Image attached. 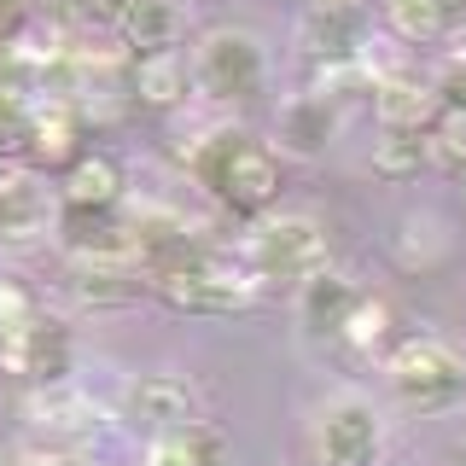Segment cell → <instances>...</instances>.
Returning a JSON list of instances; mask_svg holds the SVG:
<instances>
[{"label": "cell", "instance_id": "23", "mask_svg": "<svg viewBox=\"0 0 466 466\" xmlns=\"http://www.w3.org/2000/svg\"><path fill=\"white\" fill-rule=\"evenodd\" d=\"M426 157L449 175H466V116L437 111V123L426 128Z\"/></svg>", "mask_w": 466, "mask_h": 466}, {"label": "cell", "instance_id": "28", "mask_svg": "<svg viewBox=\"0 0 466 466\" xmlns=\"http://www.w3.org/2000/svg\"><path fill=\"white\" fill-rule=\"evenodd\" d=\"M29 29V0H0V47H12Z\"/></svg>", "mask_w": 466, "mask_h": 466}, {"label": "cell", "instance_id": "9", "mask_svg": "<svg viewBox=\"0 0 466 466\" xmlns=\"http://www.w3.org/2000/svg\"><path fill=\"white\" fill-rule=\"evenodd\" d=\"M298 47L309 65H350L368 47V18L361 6H309L298 18Z\"/></svg>", "mask_w": 466, "mask_h": 466}, {"label": "cell", "instance_id": "26", "mask_svg": "<svg viewBox=\"0 0 466 466\" xmlns=\"http://www.w3.org/2000/svg\"><path fill=\"white\" fill-rule=\"evenodd\" d=\"M24 123H29V99L12 82H0V152H6L12 140H24Z\"/></svg>", "mask_w": 466, "mask_h": 466}, {"label": "cell", "instance_id": "17", "mask_svg": "<svg viewBox=\"0 0 466 466\" xmlns=\"http://www.w3.org/2000/svg\"><path fill=\"white\" fill-rule=\"evenodd\" d=\"M402 41H449L466 29V0H385Z\"/></svg>", "mask_w": 466, "mask_h": 466}, {"label": "cell", "instance_id": "18", "mask_svg": "<svg viewBox=\"0 0 466 466\" xmlns=\"http://www.w3.org/2000/svg\"><path fill=\"white\" fill-rule=\"evenodd\" d=\"M193 94V70H187L181 53H152V58H135V99L152 111H175L187 106Z\"/></svg>", "mask_w": 466, "mask_h": 466}, {"label": "cell", "instance_id": "24", "mask_svg": "<svg viewBox=\"0 0 466 466\" xmlns=\"http://www.w3.org/2000/svg\"><path fill=\"white\" fill-rule=\"evenodd\" d=\"M29 320H41V298L24 280H0V339L24 332Z\"/></svg>", "mask_w": 466, "mask_h": 466}, {"label": "cell", "instance_id": "22", "mask_svg": "<svg viewBox=\"0 0 466 466\" xmlns=\"http://www.w3.org/2000/svg\"><path fill=\"white\" fill-rule=\"evenodd\" d=\"M47 222H53V210L35 187L0 198V239H35V233H47Z\"/></svg>", "mask_w": 466, "mask_h": 466}, {"label": "cell", "instance_id": "27", "mask_svg": "<svg viewBox=\"0 0 466 466\" xmlns=\"http://www.w3.org/2000/svg\"><path fill=\"white\" fill-rule=\"evenodd\" d=\"M128 6H135V0H76V18L82 24H106V29H116L128 18Z\"/></svg>", "mask_w": 466, "mask_h": 466}, {"label": "cell", "instance_id": "19", "mask_svg": "<svg viewBox=\"0 0 466 466\" xmlns=\"http://www.w3.org/2000/svg\"><path fill=\"white\" fill-rule=\"evenodd\" d=\"M116 29H123V41L135 47V58L175 53V41H181V6H175V0H135Z\"/></svg>", "mask_w": 466, "mask_h": 466}, {"label": "cell", "instance_id": "3", "mask_svg": "<svg viewBox=\"0 0 466 466\" xmlns=\"http://www.w3.org/2000/svg\"><path fill=\"white\" fill-rule=\"evenodd\" d=\"M385 379L414 414H443L466 402V361L443 339H402L385 361Z\"/></svg>", "mask_w": 466, "mask_h": 466}, {"label": "cell", "instance_id": "7", "mask_svg": "<svg viewBox=\"0 0 466 466\" xmlns=\"http://www.w3.org/2000/svg\"><path fill=\"white\" fill-rule=\"evenodd\" d=\"M70 361H76V344H70V327L53 315L29 320L24 332H12V339H0V368L18 373L24 385L47 390V385H65L70 379Z\"/></svg>", "mask_w": 466, "mask_h": 466}, {"label": "cell", "instance_id": "10", "mask_svg": "<svg viewBox=\"0 0 466 466\" xmlns=\"http://www.w3.org/2000/svg\"><path fill=\"white\" fill-rule=\"evenodd\" d=\"M123 414L146 431H169L198 420V390L187 385L181 373H140L135 385L123 390Z\"/></svg>", "mask_w": 466, "mask_h": 466}, {"label": "cell", "instance_id": "15", "mask_svg": "<svg viewBox=\"0 0 466 466\" xmlns=\"http://www.w3.org/2000/svg\"><path fill=\"white\" fill-rule=\"evenodd\" d=\"M123 198V164L111 152H82L65 169V210H116Z\"/></svg>", "mask_w": 466, "mask_h": 466}, {"label": "cell", "instance_id": "21", "mask_svg": "<svg viewBox=\"0 0 466 466\" xmlns=\"http://www.w3.org/2000/svg\"><path fill=\"white\" fill-rule=\"evenodd\" d=\"M339 339L350 350H379L390 339V303L385 298H356L350 315H344V327H339Z\"/></svg>", "mask_w": 466, "mask_h": 466}, {"label": "cell", "instance_id": "11", "mask_svg": "<svg viewBox=\"0 0 466 466\" xmlns=\"http://www.w3.org/2000/svg\"><path fill=\"white\" fill-rule=\"evenodd\" d=\"M24 152L35 157V164H76V157H82V116H76V106L47 99V106L29 111Z\"/></svg>", "mask_w": 466, "mask_h": 466}, {"label": "cell", "instance_id": "4", "mask_svg": "<svg viewBox=\"0 0 466 466\" xmlns=\"http://www.w3.org/2000/svg\"><path fill=\"white\" fill-rule=\"evenodd\" d=\"M193 87L216 106H239V99L262 94V76H268V58H262V41L251 29H210L193 53Z\"/></svg>", "mask_w": 466, "mask_h": 466}, {"label": "cell", "instance_id": "1", "mask_svg": "<svg viewBox=\"0 0 466 466\" xmlns=\"http://www.w3.org/2000/svg\"><path fill=\"white\" fill-rule=\"evenodd\" d=\"M187 169L198 175V187H210L233 216H262L280 198V157L262 140L239 135V128H216L210 140H198L187 152Z\"/></svg>", "mask_w": 466, "mask_h": 466}, {"label": "cell", "instance_id": "5", "mask_svg": "<svg viewBox=\"0 0 466 466\" xmlns=\"http://www.w3.org/2000/svg\"><path fill=\"white\" fill-rule=\"evenodd\" d=\"M327 268V222L315 216H268L251 233V274L274 286H303Z\"/></svg>", "mask_w": 466, "mask_h": 466}, {"label": "cell", "instance_id": "29", "mask_svg": "<svg viewBox=\"0 0 466 466\" xmlns=\"http://www.w3.org/2000/svg\"><path fill=\"white\" fill-rule=\"evenodd\" d=\"M24 187H29V169L18 164V157H0V198L24 193Z\"/></svg>", "mask_w": 466, "mask_h": 466}, {"label": "cell", "instance_id": "8", "mask_svg": "<svg viewBox=\"0 0 466 466\" xmlns=\"http://www.w3.org/2000/svg\"><path fill=\"white\" fill-rule=\"evenodd\" d=\"M65 251H70L76 268H140L135 222H123L116 210H70Z\"/></svg>", "mask_w": 466, "mask_h": 466}, {"label": "cell", "instance_id": "6", "mask_svg": "<svg viewBox=\"0 0 466 466\" xmlns=\"http://www.w3.org/2000/svg\"><path fill=\"white\" fill-rule=\"evenodd\" d=\"M379 443H385V426H379V408L356 390L332 397L315 414V455L320 466H373Z\"/></svg>", "mask_w": 466, "mask_h": 466}, {"label": "cell", "instance_id": "2", "mask_svg": "<svg viewBox=\"0 0 466 466\" xmlns=\"http://www.w3.org/2000/svg\"><path fill=\"white\" fill-rule=\"evenodd\" d=\"M152 291L181 315H239L251 303L257 280L239 262L216 257L210 245H193V251L169 257L164 268H152Z\"/></svg>", "mask_w": 466, "mask_h": 466}, {"label": "cell", "instance_id": "13", "mask_svg": "<svg viewBox=\"0 0 466 466\" xmlns=\"http://www.w3.org/2000/svg\"><path fill=\"white\" fill-rule=\"evenodd\" d=\"M339 135V106L332 99H315V94H291L280 106V146L298 157H320Z\"/></svg>", "mask_w": 466, "mask_h": 466}, {"label": "cell", "instance_id": "12", "mask_svg": "<svg viewBox=\"0 0 466 466\" xmlns=\"http://www.w3.org/2000/svg\"><path fill=\"white\" fill-rule=\"evenodd\" d=\"M373 111L385 128H414V135H426L437 123V94L431 82L408 76V70H390V76L373 82Z\"/></svg>", "mask_w": 466, "mask_h": 466}, {"label": "cell", "instance_id": "30", "mask_svg": "<svg viewBox=\"0 0 466 466\" xmlns=\"http://www.w3.org/2000/svg\"><path fill=\"white\" fill-rule=\"evenodd\" d=\"M309 6H356V0H309Z\"/></svg>", "mask_w": 466, "mask_h": 466}, {"label": "cell", "instance_id": "20", "mask_svg": "<svg viewBox=\"0 0 466 466\" xmlns=\"http://www.w3.org/2000/svg\"><path fill=\"white\" fill-rule=\"evenodd\" d=\"M420 164H426V135H414V128H385L373 140V169L390 175V181L420 175Z\"/></svg>", "mask_w": 466, "mask_h": 466}, {"label": "cell", "instance_id": "14", "mask_svg": "<svg viewBox=\"0 0 466 466\" xmlns=\"http://www.w3.org/2000/svg\"><path fill=\"white\" fill-rule=\"evenodd\" d=\"M222 461H228V443L210 420L152 431V443H146V466H222Z\"/></svg>", "mask_w": 466, "mask_h": 466}, {"label": "cell", "instance_id": "25", "mask_svg": "<svg viewBox=\"0 0 466 466\" xmlns=\"http://www.w3.org/2000/svg\"><path fill=\"white\" fill-rule=\"evenodd\" d=\"M431 94H437V111L466 116V53H455V58L443 65V76L431 82Z\"/></svg>", "mask_w": 466, "mask_h": 466}, {"label": "cell", "instance_id": "16", "mask_svg": "<svg viewBox=\"0 0 466 466\" xmlns=\"http://www.w3.org/2000/svg\"><path fill=\"white\" fill-rule=\"evenodd\" d=\"M361 291L344 280V274H332V268H320L315 280H303L298 286V315H303V327L315 332V339H339V327H344V315H350V303H356Z\"/></svg>", "mask_w": 466, "mask_h": 466}]
</instances>
